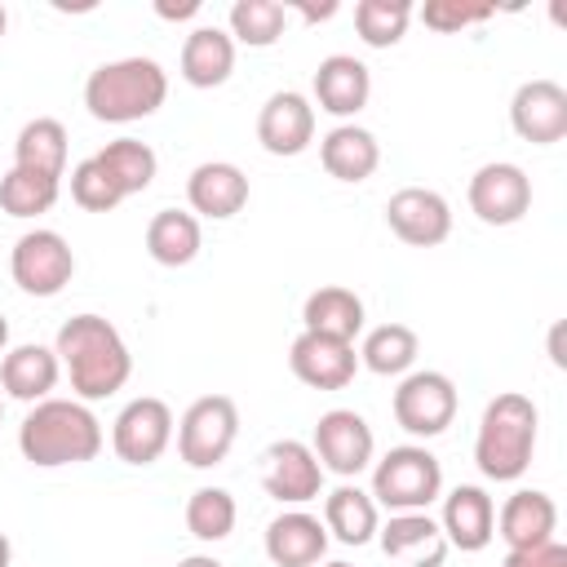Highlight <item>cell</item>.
Listing matches in <instances>:
<instances>
[{"label":"cell","instance_id":"43","mask_svg":"<svg viewBox=\"0 0 567 567\" xmlns=\"http://www.w3.org/2000/svg\"><path fill=\"white\" fill-rule=\"evenodd\" d=\"M4 350H9V319L0 315V354H4Z\"/></svg>","mask_w":567,"mask_h":567},{"label":"cell","instance_id":"22","mask_svg":"<svg viewBox=\"0 0 567 567\" xmlns=\"http://www.w3.org/2000/svg\"><path fill=\"white\" fill-rule=\"evenodd\" d=\"M554 532H558V505L549 492L523 487L496 509V536L505 540V549L545 545V540H554Z\"/></svg>","mask_w":567,"mask_h":567},{"label":"cell","instance_id":"25","mask_svg":"<svg viewBox=\"0 0 567 567\" xmlns=\"http://www.w3.org/2000/svg\"><path fill=\"white\" fill-rule=\"evenodd\" d=\"M319 164H323V173L337 177V182H368V177L377 173V164H381V146H377V137H372L368 128H359V124H337V128H328L323 142H319Z\"/></svg>","mask_w":567,"mask_h":567},{"label":"cell","instance_id":"6","mask_svg":"<svg viewBox=\"0 0 567 567\" xmlns=\"http://www.w3.org/2000/svg\"><path fill=\"white\" fill-rule=\"evenodd\" d=\"M235 439H239V408L230 394H204L177 421V456L190 470L221 465L230 456Z\"/></svg>","mask_w":567,"mask_h":567},{"label":"cell","instance_id":"17","mask_svg":"<svg viewBox=\"0 0 567 567\" xmlns=\"http://www.w3.org/2000/svg\"><path fill=\"white\" fill-rule=\"evenodd\" d=\"M310 89H315V106L319 111H328V115L350 124L368 106V97H372V75H368V66L354 53H328L315 66Z\"/></svg>","mask_w":567,"mask_h":567},{"label":"cell","instance_id":"3","mask_svg":"<svg viewBox=\"0 0 567 567\" xmlns=\"http://www.w3.org/2000/svg\"><path fill=\"white\" fill-rule=\"evenodd\" d=\"M536 425L540 412L527 394L505 390L483 408L478 434H474V465L492 483H514L527 474L532 452H536Z\"/></svg>","mask_w":567,"mask_h":567},{"label":"cell","instance_id":"9","mask_svg":"<svg viewBox=\"0 0 567 567\" xmlns=\"http://www.w3.org/2000/svg\"><path fill=\"white\" fill-rule=\"evenodd\" d=\"M173 443V408L155 394L128 399L111 425V447L124 465H155Z\"/></svg>","mask_w":567,"mask_h":567},{"label":"cell","instance_id":"38","mask_svg":"<svg viewBox=\"0 0 567 567\" xmlns=\"http://www.w3.org/2000/svg\"><path fill=\"white\" fill-rule=\"evenodd\" d=\"M501 567H567V545L545 540V545H532V549H509Z\"/></svg>","mask_w":567,"mask_h":567},{"label":"cell","instance_id":"21","mask_svg":"<svg viewBox=\"0 0 567 567\" xmlns=\"http://www.w3.org/2000/svg\"><path fill=\"white\" fill-rule=\"evenodd\" d=\"M323 554H328L323 518L306 509H284L279 518L266 523V558L275 567H319Z\"/></svg>","mask_w":567,"mask_h":567},{"label":"cell","instance_id":"44","mask_svg":"<svg viewBox=\"0 0 567 567\" xmlns=\"http://www.w3.org/2000/svg\"><path fill=\"white\" fill-rule=\"evenodd\" d=\"M4 27H9V13H4V4H0V40H4Z\"/></svg>","mask_w":567,"mask_h":567},{"label":"cell","instance_id":"12","mask_svg":"<svg viewBox=\"0 0 567 567\" xmlns=\"http://www.w3.org/2000/svg\"><path fill=\"white\" fill-rule=\"evenodd\" d=\"M261 487L279 505H306L323 492V465L301 439H279L261 452Z\"/></svg>","mask_w":567,"mask_h":567},{"label":"cell","instance_id":"18","mask_svg":"<svg viewBox=\"0 0 567 567\" xmlns=\"http://www.w3.org/2000/svg\"><path fill=\"white\" fill-rule=\"evenodd\" d=\"M257 142L270 155H301L315 142V106L306 93H270L257 115Z\"/></svg>","mask_w":567,"mask_h":567},{"label":"cell","instance_id":"30","mask_svg":"<svg viewBox=\"0 0 567 567\" xmlns=\"http://www.w3.org/2000/svg\"><path fill=\"white\" fill-rule=\"evenodd\" d=\"M416 354H421V341L408 323H377L359 346V363L377 377H408Z\"/></svg>","mask_w":567,"mask_h":567},{"label":"cell","instance_id":"15","mask_svg":"<svg viewBox=\"0 0 567 567\" xmlns=\"http://www.w3.org/2000/svg\"><path fill=\"white\" fill-rule=\"evenodd\" d=\"M288 368L310 390H346L354 381V372H359V350H354V341L301 332L292 341V350H288Z\"/></svg>","mask_w":567,"mask_h":567},{"label":"cell","instance_id":"5","mask_svg":"<svg viewBox=\"0 0 567 567\" xmlns=\"http://www.w3.org/2000/svg\"><path fill=\"white\" fill-rule=\"evenodd\" d=\"M377 505H385L390 514H412V509H430L443 496V465L430 447L421 443H403L390 447L377 465H372V492Z\"/></svg>","mask_w":567,"mask_h":567},{"label":"cell","instance_id":"28","mask_svg":"<svg viewBox=\"0 0 567 567\" xmlns=\"http://www.w3.org/2000/svg\"><path fill=\"white\" fill-rule=\"evenodd\" d=\"M199 244H204V230H199V217L195 213H182V208H159L151 221H146V252L177 270V266H190L199 257Z\"/></svg>","mask_w":567,"mask_h":567},{"label":"cell","instance_id":"40","mask_svg":"<svg viewBox=\"0 0 567 567\" xmlns=\"http://www.w3.org/2000/svg\"><path fill=\"white\" fill-rule=\"evenodd\" d=\"M297 13H301L306 22H323V18H332V13H337V4H332V0H328V4H319V9H315V4H301Z\"/></svg>","mask_w":567,"mask_h":567},{"label":"cell","instance_id":"8","mask_svg":"<svg viewBox=\"0 0 567 567\" xmlns=\"http://www.w3.org/2000/svg\"><path fill=\"white\" fill-rule=\"evenodd\" d=\"M9 275L27 297H58L75 275V252L58 230H27L9 252Z\"/></svg>","mask_w":567,"mask_h":567},{"label":"cell","instance_id":"42","mask_svg":"<svg viewBox=\"0 0 567 567\" xmlns=\"http://www.w3.org/2000/svg\"><path fill=\"white\" fill-rule=\"evenodd\" d=\"M9 558H13V545H9V536L0 532V567H9Z\"/></svg>","mask_w":567,"mask_h":567},{"label":"cell","instance_id":"45","mask_svg":"<svg viewBox=\"0 0 567 567\" xmlns=\"http://www.w3.org/2000/svg\"><path fill=\"white\" fill-rule=\"evenodd\" d=\"M323 567H350V563H323Z\"/></svg>","mask_w":567,"mask_h":567},{"label":"cell","instance_id":"2","mask_svg":"<svg viewBox=\"0 0 567 567\" xmlns=\"http://www.w3.org/2000/svg\"><path fill=\"white\" fill-rule=\"evenodd\" d=\"M18 452L40 465V470H58V465H84L102 452V421L93 416L89 403L80 399H40L31 403V412L18 425Z\"/></svg>","mask_w":567,"mask_h":567},{"label":"cell","instance_id":"32","mask_svg":"<svg viewBox=\"0 0 567 567\" xmlns=\"http://www.w3.org/2000/svg\"><path fill=\"white\" fill-rule=\"evenodd\" d=\"M235 518H239V505L226 487H195L186 501V532L204 545L226 540L235 532Z\"/></svg>","mask_w":567,"mask_h":567},{"label":"cell","instance_id":"36","mask_svg":"<svg viewBox=\"0 0 567 567\" xmlns=\"http://www.w3.org/2000/svg\"><path fill=\"white\" fill-rule=\"evenodd\" d=\"M71 199H75L84 213H111V208L124 199V190H120L115 177L89 155V159H80V164L71 168Z\"/></svg>","mask_w":567,"mask_h":567},{"label":"cell","instance_id":"24","mask_svg":"<svg viewBox=\"0 0 567 567\" xmlns=\"http://www.w3.org/2000/svg\"><path fill=\"white\" fill-rule=\"evenodd\" d=\"M177 66H182V80L190 89H217V84H226L230 71H235V40H230V31H221V27H195L182 40Z\"/></svg>","mask_w":567,"mask_h":567},{"label":"cell","instance_id":"31","mask_svg":"<svg viewBox=\"0 0 567 567\" xmlns=\"http://www.w3.org/2000/svg\"><path fill=\"white\" fill-rule=\"evenodd\" d=\"M93 159L115 177V186L124 190V199L137 195V190H146V186L155 182V168H159L155 151H151L146 142H137V137H115V142H106Z\"/></svg>","mask_w":567,"mask_h":567},{"label":"cell","instance_id":"1","mask_svg":"<svg viewBox=\"0 0 567 567\" xmlns=\"http://www.w3.org/2000/svg\"><path fill=\"white\" fill-rule=\"evenodd\" d=\"M53 354L80 403L111 399L133 377V354L120 328L102 315H71L53 337Z\"/></svg>","mask_w":567,"mask_h":567},{"label":"cell","instance_id":"34","mask_svg":"<svg viewBox=\"0 0 567 567\" xmlns=\"http://www.w3.org/2000/svg\"><path fill=\"white\" fill-rule=\"evenodd\" d=\"M62 195V182L58 177H44V173H27V168H9L0 177V208L9 217H40L58 204Z\"/></svg>","mask_w":567,"mask_h":567},{"label":"cell","instance_id":"19","mask_svg":"<svg viewBox=\"0 0 567 567\" xmlns=\"http://www.w3.org/2000/svg\"><path fill=\"white\" fill-rule=\"evenodd\" d=\"M186 199H190L195 217L226 221V217H235L248 204V177L230 159H204L186 177Z\"/></svg>","mask_w":567,"mask_h":567},{"label":"cell","instance_id":"10","mask_svg":"<svg viewBox=\"0 0 567 567\" xmlns=\"http://www.w3.org/2000/svg\"><path fill=\"white\" fill-rule=\"evenodd\" d=\"M465 199L483 226H514L532 208V177L509 159H492V164L474 168Z\"/></svg>","mask_w":567,"mask_h":567},{"label":"cell","instance_id":"35","mask_svg":"<svg viewBox=\"0 0 567 567\" xmlns=\"http://www.w3.org/2000/svg\"><path fill=\"white\" fill-rule=\"evenodd\" d=\"M412 4L408 0H359L354 4V31L368 49H390L408 35Z\"/></svg>","mask_w":567,"mask_h":567},{"label":"cell","instance_id":"13","mask_svg":"<svg viewBox=\"0 0 567 567\" xmlns=\"http://www.w3.org/2000/svg\"><path fill=\"white\" fill-rule=\"evenodd\" d=\"M509 124L532 146H554L567 137V89L558 80H527L509 97Z\"/></svg>","mask_w":567,"mask_h":567},{"label":"cell","instance_id":"26","mask_svg":"<svg viewBox=\"0 0 567 567\" xmlns=\"http://www.w3.org/2000/svg\"><path fill=\"white\" fill-rule=\"evenodd\" d=\"M363 301L359 292L341 288V284H328V288H315L301 306V332H319V337H337V341H354L363 332Z\"/></svg>","mask_w":567,"mask_h":567},{"label":"cell","instance_id":"14","mask_svg":"<svg viewBox=\"0 0 567 567\" xmlns=\"http://www.w3.org/2000/svg\"><path fill=\"white\" fill-rule=\"evenodd\" d=\"M385 226L412 248H434L452 235V208L430 186H403L385 199Z\"/></svg>","mask_w":567,"mask_h":567},{"label":"cell","instance_id":"29","mask_svg":"<svg viewBox=\"0 0 567 567\" xmlns=\"http://www.w3.org/2000/svg\"><path fill=\"white\" fill-rule=\"evenodd\" d=\"M13 168H27V173H44V177H58L66 173V128L62 120L53 115H35L18 128V142H13Z\"/></svg>","mask_w":567,"mask_h":567},{"label":"cell","instance_id":"4","mask_svg":"<svg viewBox=\"0 0 567 567\" xmlns=\"http://www.w3.org/2000/svg\"><path fill=\"white\" fill-rule=\"evenodd\" d=\"M168 75L155 58H115L84 80V106L102 124H133L164 106Z\"/></svg>","mask_w":567,"mask_h":567},{"label":"cell","instance_id":"23","mask_svg":"<svg viewBox=\"0 0 567 567\" xmlns=\"http://www.w3.org/2000/svg\"><path fill=\"white\" fill-rule=\"evenodd\" d=\"M58 377H62L58 354H53L49 346H35V341L13 346V350H4V359H0V390H4L9 399H18V403H40V399H49L53 385H58Z\"/></svg>","mask_w":567,"mask_h":567},{"label":"cell","instance_id":"41","mask_svg":"<svg viewBox=\"0 0 567 567\" xmlns=\"http://www.w3.org/2000/svg\"><path fill=\"white\" fill-rule=\"evenodd\" d=\"M177 567H226V563H217L213 554H190V558H182Z\"/></svg>","mask_w":567,"mask_h":567},{"label":"cell","instance_id":"7","mask_svg":"<svg viewBox=\"0 0 567 567\" xmlns=\"http://www.w3.org/2000/svg\"><path fill=\"white\" fill-rule=\"evenodd\" d=\"M456 385L447 372H408L390 399V412L399 421V430H408L412 439H439L452 421H456Z\"/></svg>","mask_w":567,"mask_h":567},{"label":"cell","instance_id":"37","mask_svg":"<svg viewBox=\"0 0 567 567\" xmlns=\"http://www.w3.org/2000/svg\"><path fill=\"white\" fill-rule=\"evenodd\" d=\"M496 9L492 4H465V0H425L421 4V22L430 31H443V35H456L465 27H478L487 22Z\"/></svg>","mask_w":567,"mask_h":567},{"label":"cell","instance_id":"27","mask_svg":"<svg viewBox=\"0 0 567 567\" xmlns=\"http://www.w3.org/2000/svg\"><path fill=\"white\" fill-rule=\"evenodd\" d=\"M323 527L328 536H337L341 545H368L381 527V505L354 487V483H341L323 496Z\"/></svg>","mask_w":567,"mask_h":567},{"label":"cell","instance_id":"33","mask_svg":"<svg viewBox=\"0 0 567 567\" xmlns=\"http://www.w3.org/2000/svg\"><path fill=\"white\" fill-rule=\"evenodd\" d=\"M288 27V9L279 0H235L230 4V40L248 49H270Z\"/></svg>","mask_w":567,"mask_h":567},{"label":"cell","instance_id":"20","mask_svg":"<svg viewBox=\"0 0 567 567\" xmlns=\"http://www.w3.org/2000/svg\"><path fill=\"white\" fill-rule=\"evenodd\" d=\"M377 540H381L385 558H399L403 567H443V558H447V536H443L439 518H430L425 509L390 514V523L377 527Z\"/></svg>","mask_w":567,"mask_h":567},{"label":"cell","instance_id":"46","mask_svg":"<svg viewBox=\"0 0 567 567\" xmlns=\"http://www.w3.org/2000/svg\"><path fill=\"white\" fill-rule=\"evenodd\" d=\"M0 421H4V394H0Z\"/></svg>","mask_w":567,"mask_h":567},{"label":"cell","instance_id":"16","mask_svg":"<svg viewBox=\"0 0 567 567\" xmlns=\"http://www.w3.org/2000/svg\"><path fill=\"white\" fill-rule=\"evenodd\" d=\"M439 527L447 536V549H461V554H478L492 545L496 536V501L474 487V483H461L443 496V514H439Z\"/></svg>","mask_w":567,"mask_h":567},{"label":"cell","instance_id":"11","mask_svg":"<svg viewBox=\"0 0 567 567\" xmlns=\"http://www.w3.org/2000/svg\"><path fill=\"white\" fill-rule=\"evenodd\" d=\"M310 452L319 456L323 474L332 470L337 478H354L372 465V452H377V439H372V425L354 412V408H332L315 421V439H310Z\"/></svg>","mask_w":567,"mask_h":567},{"label":"cell","instance_id":"39","mask_svg":"<svg viewBox=\"0 0 567 567\" xmlns=\"http://www.w3.org/2000/svg\"><path fill=\"white\" fill-rule=\"evenodd\" d=\"M155 13L168 18V22H182V18H195V13H199V0H186V4H155Z\"/></svg>","mask_w":567,"mask_h":567}]
</instances>
